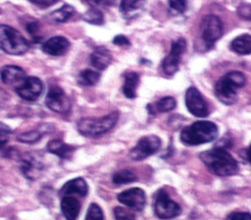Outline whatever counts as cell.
Returning <instances> with one entry per match:
<instances>
[{
	"label": "cell",
	"mask_w": 251,
	"mask_h": 220,
	"mask_svg": "<svg viewBox=\"0 0 251 220\" xmlns=\"http://www.w3.org/2000/svg\"><path fill=\"white\" fill-rule=\"evenodd\" d=\"M74 12H75V10L71 5H64L61 8L50 13L49 18L52 22L61 24V23L67 22L73 16Z\"/></svg>",
	"instance_id": "obj_24"
},
{
	"label": "cell",
	"mask_w": 251,
	"mask_h": 220,
	"mask_svg": "<svg viewBox=\"0 0 251 220\" xmlns=\"http://www.w3.org/2000/svg\"><path fill=\"white\" fill-rule=\"evenodd\" d=\"M226 220H251V214L248 212H232L226 217Z\"/></svg>",
	"instance_id": "obj_36"
},
{
	"label": "cell",
	"mask_w": 251,
	"mask_h": 220,
	"mask_svg": "<svg viewBox=\"0 0 251 220\" xmlns=\"http://www.w3.org/2000/svg\"><path fill=\"white\" fill-rule=\"evenodd\" d=\"M199 157L212 172L219 176H232L238 171L236 160L225 148L215 147L203 151Z\"/></svg>",
	"instance_id": "obj_1"
},
{
	"label": "cell",
	"mask_w": 251,
	"mask_h": 220,
	"mask_svg": "<svg viewBox=\"0 0 251 220\" xmlns=\"http://www.w3.org/2000/svg\"><path fill=\"white\" fill-rule=\"evenodd\" d=\"M25 28H26V30H27L30 34H35V33L38 31L39 26H38V23H37V22H30V23H27V24H26Z\"/></svg>",
	"instance_id": "obj_39"
},
{
	"label": "cell",
	"mask_w": 251,
	"mask_h": 220,
	"mask_svg": "<svg viewBox=\"0 0 251 220\" xmlns=\"http://www.w3.org/2000/svg\"><path fill=\"white\" fill-rule=\"evenodd\" d=\"M47 150L62 159H68L72 157L75 150V147L65 143L60 139H52L47 144Z\"/></svg>",
	"instance_id": "obj_19"
},
{
	"label": "cell",
	"mask_w": 251,
	"mask_h": 220,
	"mask_svg": "<svg viewBox=\"0 0 251 220\" xmlns=\"http://www.w3.org/2000/svg\"><path fill=\"white\" fill-rule=\"evenodd\" d=\"M186 42L183 38H178L173 42L171 50L167 57L164 59L162 68L166 75L173 76L177 70L179 66V61L181 55L185 51Z\"/></svg>",
	"instance_id": "obj_10"
},
{
	"label": "cell",
	"mask_w": 251,
	"mask_h": 220,
	"mask_svg": "<svg viewBox=\"0 0 251 220\" xmlns=\"http://www.w3.org/2000/svg\"><path fill=\"white\" fill-rule=\"evenodd\" d=\"M88 192V186L84 179L75 178L68 181L61 189L60 194L70 195V194H78L80 196H85Z\"/></svg>",
	"instance_id": "obj_17"
},
{
	"label": "cell",
	"mask_w": 251,
	"mask_h": 220,
	"mask_svg": "<svg viewBox=\"0 0 251 220\" xmlns=\"http://www.w3.org/2000/svg\"><path fill=\"white\" fill-rule=\"evenodd\" d=\"M237 15L241 19L251 22V3L240 4L237 8Z\"/></svg>",
	"instance_id": "obj_34"
},
{
	"label": "cell",
	"mask_w": 251,
	"mask_h": 220,
	"mask_svg": "<svg viewBox=\"0 0 251 220\" xmlns=\"http://www.w3.org/2000/svg\"><path fill=\"white\" fill-rule=\"evenodd\" d=\"M70 42L63 36H54L48 39L42 46L43 52L51 56H62L70 48Z\"/></svg>",
	"instance_id": "obj_16"
},
{
	"label": "cell",
	"mask_w": 251,
	"mask_h": 220,
	"mask_svg": "<svg viewBox=\"0 0 251 220\" xmlns=\"http://www.w3.org/2000/svg\"><path fill=\"white\" fill-rule=\"evenodd\" d=\"M119 119L117 111L112 112L101 118H84L77 122V131L87 137H96L103 135L114 128Z\"/></svg>",
	"instance_id": "obj_4"
},
{
	"label": "cell",
	"mask_w": 251,
	"mask_h": 220,
	"mask_svg": "<svg viewBox=\"0 0 251 220\" xmlns=\"http://www.w3.org/2000/svg\"><path fill=\"white\" fill-rule=\"evenodd\" d=\"M1 80L5 84L19 86L25 79L24 69L14 65H6L0 70Z\"/></svg>",
	"instance_id": "obj_15"
},
{
	"label": "cell",
	"mask_w": 251,
	"mask_h": 220,
	"mask_svg": "<svg viewBox=\"0 0 251 220\" xmlns=\"http://www.w3.org/2000/svg\"><path fill=\"white\" fill-rule=\"evenodd\" d=\"M230 49L240 55L251 54V34H241L230 42Z\"/></svg>",
	"instance_id": "obj_21"
},
{
	"label": "cell",
	"mask_w": 251,
	"mask_h": 220,
	"mask_svg": "<svg viewBox=\"0 0 251 220\" xmlns=\"http://www.w3.org/2000/svg\"><path fill=\"white\" fill-rule=\"evenodd\" d=\"M245 82V76L241 72H228L216 82L215 94L222 103L232 105L237 101V89L242 87Z\"/></svg>",
	"instance_id": "obj_2"
},
{
	"label": "cell",
	"mask_w": 251,
	"mask_h": 220,
	"mask_svg": "<svg viewBox=\"0 0 251 220\" xmlns=\"http://www.w3.org/2000/svg\"><path fill=\"white\" fill-rule=\"evenodd\" d=\"M145 3V0H122L120 11L125 17H130L140 10Z\"/></svg>",
	"instance_id": "obj_23"
},
{
	"label": "cell",
	"mask_w": 251,
	"mask_h": 220,
	"mask_svg": "<svg viewBox=\"0 0 251 220\" xmlns=\"http://www.w3.org/2000/svg\"><path fill=\"white\" fill-rule=\"evenodd\" d=\"M201 37L207 47H212L223 34L222 21L216 15H206L200 24Z\"/></svg>",
	"instance_id": "obj_7"
},
{
	"label": "cell",
	"mask_w": 251,
	"mask_h": 220,
	"mask_svg": "<svg viewBox=\"0 0 251 220\" xmlns=\"http://www.w3.org/2000/svg\"><path fill=\"white\" fill-rule=\"evenodd\" d=\"M113 43L118 46H129L130 45L129 40L125 35H122V34L115 36L113 39Z\"/></svg>",
	"instance_id": "obj_37"
},
{
	"label": "cell",
	"mask_w": 251,
	"mask_h": 220,
	"mask_svg": "<svg viewBox=\"0 0 251 220\" xmlns=\"http://www.w3.org/2000/svg\"><path fill=\"white\" fill-rule=\"evenodd\" d=\"M85 220H104L101 207L96 203H91L88 207Z\"/></svg>",
	"instance_id": "obj_30"
},
{
	"label": "cell",
	"mask_w": 251,
	"mask_h": 220,
	"mask_svg": "<svg viewBox=\"0 0 251 220\" xmlns=\"http://www.w3.org/2000/svg\"><path fill=\"white\" fill-rule=\"evenodd\" d=\"M44 134H42L39 131H29V132H25V133H22L17 137V139L21 142L24 143H34L36 141H38Z\"/></svg>",
	"instance_id": "obj_28"
},
{
	"label": "cell",
	"mask_w": 251,
	"mask_h": 220,
	"mask_svg": "<svg viewBox=\"0 0 251 220\" xmlns=\"http://www.w3.org/2000/svg\"><path fill=\"white\" fill-rule=\"evenodd\" d=\"M32 4L35 6L41 7V8H46L54 5L55 3L58 2V0H29Z\"/></svg>",
	"instance_id": "obj_38"
},
{
	"label": "cell",
	"mask_w": 251,
	"mask_h": 220,
	"mask_svg": "<svg viewBox=\"0 0 251 220\" xmlns=\"http://www.w3.org/2000/svg\"><path fill=\"white\" fill-rule=\"evenodd\" d=\"M176 100L174 97L166 96L161 98L156 104V110L158 112H169L176 107Z\"/></svg>",
	"instance_id": "obj_29"
},
{
	"label": "cell",
	"mask_w": 251,
	"mask_h": 220,
	"mask_svg": "<svg viewBox=\"0 0 251 220\" xmlns=\"http://www.w3.org/2000/svg\"><path fill=\"white\" fill-rule=\"evenodd\" d=\"M218 136V127L210 121H197L185 127L180 133V140L186 145H198L214 140Z\"/></svg>",
	"instance_id": "obj_3"
},
{
	"label": "cell",
	"mask_w": 251,
	"mask_h": 220,
	"mask_svg": "<svg viewBox=\"0 0 251 220\" xmlns=\"http://www.w3.org/2000/svg\"><path fill=\"white\" fill-rule=\"evenodd\" d=\"M179 205L170 198L164 190H159L155 195L154 212L160 219H172L180 214Z\"/></svg>",
	"instance_id": "obj_6"
},
{
	"label": "cell",
	"mask_w": 251,
	"mask_h": 220,
	"mask_svg": "<svg viewBox=\"0 0 251 220\" xmlns=\"http://www.w3.org/2000/svg\"><path fill=\"white\" fill-rule=\"evenodd\" d=\"M169 4L173 10L178 13H183L187 6L186 0H169Z\"/></svg>",
	"instance_id": "obj_35"
},
{
	"label": "cell",
	"mask_w": 251,
	"mask_h": 220,
	"mask_svg": "<svg viewBox=\"0 0 251 220\" xmlns=\"http://www.w3.org/2000/svg\"><path fill=\"white\" fill-rule=\"evenodd\" d=\"M114 215L116 220H135L134 214L132 212L121 206L114 208Z\"/></svg>",
	"instance_id": "obj_31"
},
{
	"label": "cell",
	"mask_w": 251,
	"mask_h": 220,
	"mask_svg": "<svg viewBox=\"0 0 251 220\" xmlns=\"http://www.w3.org/2000/svg\"><path fill=\"white\" fill-rule=\"evenodd\" d=\"M118 200L136 211L143 210L146 203L145 192L139 188H131L122 192L118 194Z\"/></svg>",
	"instance_id": "obj_14"
},
{
	"label": "cell",
	"mask_w": 251,
	"mask_h": 220,
	"mask_svg": "<svg viewBox=\"0 0 251 220\" xmlns=\"http://www.w3.org/2000/svg\"><path fill=\"white\" fill-rule=\"evenodd\" d=\"M11 134V129L4 123L0 122V149L8 142Z\"/></svg>",
	"instance_id": "obj_33"
},
{
	"label": "cell",
	"mask_w": 251,
	"mask_h": 220,
	"mask_svg": "<svg viewBox=\"0 0 251 220\" xmlns=\"http://www.w3.org/2000/svg\"><path fill=\"white\" fill-rule=\"evenodd\" d=\"M43 85L41 81L36 77H27L16 87V91L20 97L26 101H35L41 94Z\"/></svg>",
	"instance_id": "obj_13"
},
{
	"label": "cell",
	"mask_w": 251,
	"mask_h": 220,
	"mask_svg": "<svg viewBox=\"0 0 251 220\" xmlns=\"http://www.w3.org/2000/svg\"><path fill=\"white\" fill-rule=\"evenodd\" d=\"M61 210L67 220H75L80 211V203L75 197L65 195L61 200Z\"/></svg>",
	"instance_id": "obj_18"
},
{
	"label": "cell",
	"mask_w": 251,
	"mask_h": 220,
	"mask_svg": "<svg viewBox=\"0 0 251 220\" xmlns=\"http://www.w3.org/2000/svg\"><path fill=\"white\" fill-rule=\"evenodd\" d=\"M112 57L110 52L104 47H97L90 56L92 66L97 70H105L111 63Z\"/></svg>",
	"instance_id": "obj_20"
},
{
	"label": "cell",
	"mask_w": 251,
	"mask_h": 220,
	"mask_svg": "<svg viewBox=\"0 0 251 220\" xmlns=\"http://www.w3.org/2000/svg\"><path fill=\"white\" fill-rule=\"evenodd\" d=\"M82 18L85 22L92 25H102L104 22L103 14L97 8H90L83 14Z\"/></svg>",
	"instance_id": "obj_27"
},
{
	"label": "cell",
	"mask_w": 251,
	"mask_h": 220,
	"mask_svg": "<svg viewBox=\"0 0 251 220\" xmlns=\"http://www.w3.org/2000/svg\"><path fill=\"white\" fill-rule=\"evenodd\" d=\"M185 104L188 111L196 117H206L209 114V108L200 91L191 86L185 93Z\"/></svg>",
	"instance_id": "obj_12"
},
{
	"label": "cell",
	"mask_w": 251,
	"mask_h": 220,
	"mask_svg": "<svg viewBox=\"0 0 251 220\" xmlns=\"http://www.w3.org/2000/svg\"><path fill=\"white\" fill-rule=\"evenodd\" d=\"M91 8H109L115 4V0H81Z\"/></svg>",
	"instance_id": "obj_32"
},
{
	"label": "cell",
	"mask_w": 251,
	"mask_h": 220,
	"mask_svg": "<svg viewBox=\"0 0 251 220\" xmlns=\"http://www.w3.org/2000/svg\"><path fill=\"white\" fill-rule=\"evenodd\" d=\"M20 168L23 174L29 180H36L43 171V163L41 156L36 152H26L21 158Z\"/></svg>",
	"instance_id": "obj_11"
},
{
	"label": "cell",
	"mask_w": 251,
	"mask_h": 220,
	"mask_svg": "<svg viewBox=\"0 0 251 220\" xmlns=\"http://www.w3.org/2000/svg\"><path fill=\"white\" fill-rule=\"evenodd\" d=\"M125 82L123 92L127 98H134L136 96V88L139 82V76L135 72H127L124 75Z\"/></svg>",
	"instance_id": "obj_22"
},
{
	"label": "cell",
	"mask_w": 251,
	"mask_h": 220,
	"mask_svg": "<svg viewBox=\"0 0 251 220\" xmlns=\"http://www.w3.org/2000/svg\"><path fill=\"white\" fill-rule=\"evenodd\" d=\"M0 46L11 55H22L28 49L25 38L16 28L7 25H0Z\"/></svg>",
	"instance_id": "obj_5"
},
{
	"label": "cell",
	"mask_w": 251,
	"mask_h": 220,
	"mask_svg": "<svg viewBox=\"0 0 251 220\" xmlns=\"http://www.w3.org/2000/svg\"><path fill=\"white\" fill-rule=\"evenodd\" d=\"M99 78H100V74L98 72L86 69L79 73L78 82L82 85L89 86V85H94L99 81Z\"/></svg>",
	"instance_id": "obj_25"
},
{
	"label": "cell",
	"mask_w": 251,
	"mask_h": 220,
	"mask_svg": "<svg viewBox=\"0 0 251 220\" xmlns=\"http://www.w3.org/2000/svg\"><path fill=\"white\" fill-rule=\"evenodd\" d=\"M247 157H248V159H249V161H250V163H251V145L249 146V148H248V151H247Z\"/></svg>",
	"instance_id": "obj_40"
},
{
	"label": "cell",
	"mask_w": 251,
	"mask_h": 220,
	"mask_svg": "<svg viewBox=\"0 0 251 220\" xmlns=\"http://www.w3.org/2000/svg\"><path fill=\"white\" fill-rule=\"evenodd\" d=\"M112 181L116 185H124V184H128L136 181V176L131 171L122 170V171L116 172L113 175Z\"/></svg>",
	"instance_id": "obj_26"
},
{
	"label": "cell",
	"mask_w": 251,
	"mask_h": 220,
	"mask_svg": "<svg viewBox=\"0 0 251 220\" xmlns=\"http://www.w3.org/2000/svg\"><path fill=\"white\" fill-rule=\"evenodd\" d=\"M45 102L47 107L56 113L66 114L71 109V101L69 97L65 91L57 85H53L49 88Z\"/></svg>",
	"instance_id": "obj_9"
},
{
	"label": "cell",
	"mask_w": 251,
	"mask_h": 220,
	"mask_svg": "<svg viewBox=\"0 0 251 220\" xmlns=\"http://www.w3.org/2000/svg\"><path fill=\"white\" fill-rule=\"evenodd\" d=\"M161 147V139L155 135L142 137L134 147L131 148L129 156L133 160H142L156 153Z\"/></svg>",
	"instance_id": "obj_8"
}]
</instances>
